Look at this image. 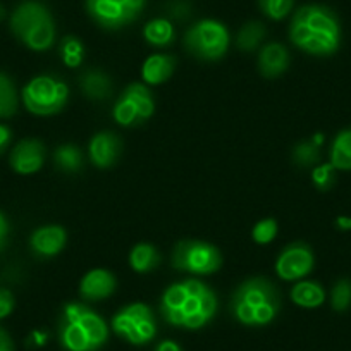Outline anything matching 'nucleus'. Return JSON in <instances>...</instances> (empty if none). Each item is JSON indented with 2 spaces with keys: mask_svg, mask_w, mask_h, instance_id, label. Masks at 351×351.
Wrapping results in <instances>:
<instances>
[{
  "mask_svg": "<svg viewBox=\"0 0 351 351\" xmlns=\"http://www.w3.org/2000/svg\"><path fill=\"white\" fill-rule=\"evenodd\" d=\"M217 310L214 291L197 279L178 282L165 289L162 296V317L171 326L184 329H200Z\"/></svg>",
  "mask_w": 351,
  "mask_h": 351,
  "instance_id": "nucleus-1",
  "label": "nucleus"
},
{
  "mask_svg": "<svg viewBox=\"0 0 351 351\" xmlns=\"http://www.w3.org/2000/svg\"><path fill=\"white\" fill-rule=\"evenodd\" d=\"M293 43L312 56H332L341 43L337 16L324 5H305L291 23Z\"/></svg>",
  "mask_w": 351,
  "mask_h": 351,
  "instance_id": "nucleus-2",
  "label": "nucleus"
},
{
  "mask_svg": "<svg viewBox=\"0 0 351 351\" xmlns=\"http://www.w3.org/2000/svg\"><path fill=\"white\" fill-rule=\"evenodd\" d=\"M231 310L245 326H265L278 313L279 293L267 279H250L234 293Z\"/></svg>",
  "mask_w": 351,
  "mask_h": 351,
  "instance_id": "nucleus-3",
  "label": "nucleus"
},
{
  "mask_svg": "<svg viewBox=\"0 0 351 351\" xmlns=\"http://www.w3.org/2000/svg\"><path fill=\"white\" fill-rule=\"evenodd\" d=\"M11 29L28 49L36 52L50 49L56 38L52 16L36 2H26L16 9L11 18Z\"/></svg>",
  "mask_w": 351,
  "mask_h": 351,
  "instance_id": "nucleus-4",
  "label": "nucleus"
},
{
  "mask_svg": "<svg viewBox=\"0 0 351 351\" xmlns=\"http://www.w3.org/2000/svg\"><path fill=\"white\" fill-rule=\"evenodd\" d=\"M172 267L195 276L214 274L221 267V252L214 245L197 239H186L176 245L172 252Z\"/></svg>",
  "mask_w": 351,
  "mask_h": 351,
  "instance_id": "nucleus-5",
  "label": "nucleus"
},
{
  "mask_svg": "<svg viewBox=\"0 0 351 351\" xmlns=\"http://www.w3.org/2000/svg\"><path fill=\"white\" fill-rule=\"evenodd\" d=\"M69 97L66 83L52 76H36L23 90V100L29 112L36 116L57 114Z\"/></svg>",
  "mask_w": 351,
  "mask_h": 351,
  "instance_id": "nucleus-6",
  "label": "nucleus"
},
{
  "mask_svg": "<svg viewBox=\"0 0 351 351\" xmlns=\"http://www.w3.org/2000/svg\"><path fill=\"white\" fill-rule=\"evenodd\" d=\"M184 45L198 59L217 60L228 50L229 33L221 23L205 19L188 29Z\"/></svg>",
  "mask_w": 351,
  "mask_h": 351,
  "instance_id": "nucleus-7",
  "label": "nucleus"
},
{
  "mask_svg": "<svg viewBox=\"0 0 351 351\" xmlns=\"http://www.w3.org/2000/svg\"><path fill=\"white\" fill-rule=\"evenodd\" d=\"M112 327L116 334L133 344L148 343L157 332L154 313L143 303H133L117 312L112 319Z\"/></svg>",
  "mask_w": 351,
  "mask_h": 351,
  "instance_id": "nucleus-8",
  "label": "nucleus"
},
{
  "mask_svg": "<svg viewBox=\"0 0 351 351\" xmlns=\"http://www.w3.org/2000/svg\"><path fill=\"white\" fill-rule=\"evenodd\" d=\"M155 102L152 92L145 84L133 83L124 90L123 97L114 107V119L121 126H133L143 123L154 114Z\"/></svg>",
  "mask_w": 351,
  "mask_h": 351,
  "instance_id": "nucleus-9",
  "label": "nucleus"
},
{
  "mask_svg": "<svg viewBox=\"0 0 351 351\" xmlns=\"http://www.w3.org/2000/svg\"><path fill=\"white\" fill-rule=\"evenodd\" d=\"M145 5V0H88L90 16L100 26L117 29L138 18Z\"/></svg>",
  "mask_w": 351,
  "mask_h": 351,
  "instance_id": "nucleus-10",
  "label": "nucleus"
},
{
  "mask_svg": "<svg viewBox=\"0 0 351 351\" xmlns=\"http://www.w3.org/2000/svg\"><path fill=\"white\" fill-rule=\"evenodd\" d=\"M315 265L313 252L306 243H293L282 250L276 262V272L285 281H296L312 272Z\"/></svg>",
  "mask_w": 351,
  "mask_h": 351,
  "instance_id": "nucleus-11",
  "label": "nucleus"
},
{
  "mask_svg": "<svg viewBox=\"0 0 351 351\" xmlns=\"http://www.w3.org/2000/svg\"><path fill=\"white\" fill-rule=\"evenodd\" d=\"M64 319L77 324V326L90 336V339L95 344L97 350L106 344L107 336H109L107 324L104 322L102 317L97 315V313L93 312V310L88 308V306L80 305V303H69V305L64 308Z\"/></svg>",
  "mask_w": 351,
  "mask_h": 351,
  "instance_id": "nucleus-12",
  "label": "nucleus"
},
{
  "mask_svg": "<svg viewBox=\"0 0 351 351\" xmlns=\"http://www.w3.org/2000/svg\"><path fill=\"white\" fill-rule=\"evenodd\" d=\"M45 160V147L38 140L19 141L11 152V167L18 174H33L40 171Z\"/></svg>",
  "mask_w": 351,
  "mask_h": 351,
  "instance_id": "nucleus-13",
  "label": "nucleus"
},
{
  "mask_svg": "<svg viewBox=\"0 0 351 351\" xmlns=\"http://www.w3.org/2000/svg\"><path fill=\"white\" fill-rule=\"evenodd\" d=\"M66 231L60 226H45L36 229L29 239V248L38 258H52L66 246Z\"/></svg>",
  "mask_w": 351,
  "mask_h": 351,
  "instance_id": "nucleus-14",
  "label": "nucleus"
},
{
  "mask_svg": "<svg viewBox=\"0 0 351 351\" xmlns=\"http://www.w3.org/2000/svg\"><path fill=\"white\" fill-rule=\"evenodd\" d=\"M116 289V279L109 271L104 269H95L90 271L83 278L80 285V293L88 302H100L110 296Z\"/></svg>",
  "mask_w": 351,
  "mask_h": 351,
  "instance_id": "nucleus-15",
  "label": "nucleus"
},
{
  "mask_svg": "<svg viewBox=\"0 0 351 351\" xmlns=\"http://www.w3.org/2000/svg\"><path fill=\"white\" fill-rule=\"evenodd\" d=\"M88 150L97 167H110L121 155V140L114 133H99L92 138Z\"/></svg>",
  "mask_w": 351,
  "mask_h": 351,
  "instance_id": "nucleus-16",
  "label": "nucleus"
},
{
  "mask_svg": "<svg viewBox=\"0 0 351 351\" xmlns=\"http://www.w3.org/2000/svg\"><path fill=\"white\" fill-rule=\"evenodd\" d=\"M289 53L281 43H269L262 49L258 57V69L262 76L278 77L288 69Z\"/></svg>",
  "mask_w": 351,
  "mask_h": 351,
  "instance_id": "nucleus-17",
  "label": "nucleus"
},
{
  "mask_svg": "<svg viewBox=\"0 0 351 351\" xmlns=\"http://www.w3.org/2000/svg\"><path fill=\"white\" fill-rule=\"evenodd\" d=\"M176 69V59L171 56H164V53H155L150 56L143 64V80L148 84H160L167 81L172 76Z\"/></svg>",
  "mask_w": 351,
  "mask_h": 351,
  "instance_id": "nucleus-18",
  "label": "nucleus"
},
{
  "mask_svg": "<svg viewBox=\"0 0 351 351\" xmlns=\"http://www.w3.org/2000/svg\"><path fill=\"white\" fill-rule=\"evenodd\" d=\"M81 90L92 100H106L112 93V81L102 71H86L81 76Z\"/></svg>",
  "mask_w": 351,
  "mask_h": 351,
  "instance_id": "nucleus-19",
  "label": "nucleus"
},
{
  "mask_svg": "<svg viewBox=\"0 0 351 351\" xmlns=\"http://www.w3.org/2000/svg\"><path fill=\"white\" fill-rule=\"evenodd\" d=\"M291 300L303 308H317L326 302V291L319 282H298L291 289Z\"/></svg>",
  "mask_w": 351,
  "mask_h": 351,
  "instance_id": "nucleus-20",
  "label": "nucleus"
},
{
  "mask_svg": "<svg viewBox=\"0 0 351 351\" xmlns=\"http://www.w3.org/2000/svg\"><path fill=\"white\" fill-rule=\"evenodd\" d=\"M330 165L336 171H351V128L339 131L330 145Z\"/></svg>",
  "mask_w": 351,
  "mask_h": 351,
  "instance_id": "nucleus-21",
  "label": "nucleus"
},
{
  "mask_svg": "<svg viewBox=\"0 0 351 351\" xmlns=\"http://www.w3.org/2000/svg\"><path fill=\"white\" fill-rule=\"evenodd\" d=\"M158 262H160V256H158L157 250L152 245H148V243H140L130 253L131 269L140 272V274L154 271L158 265Z\"/></svg>",
  "mask_w": 351,
  "mask_h": 351,
  "instance_id": "nucleus-22",
  "label": "nucleus"
},
{
  "mask_svg": "<svg viewBox=\"0 0 351 351\" xmlns=\"http://www.w3.org/2000/svg\"><path fill=\"white\" fill-rule=\"evenodd\" d=\"M324 143V134L317 133L312 140L302 141L293 150V160L300 167H312L320 160V147Z\"/></svg>",
  "mask_w": 351,
  "mask_h": 351,
  "instance_id": "nucleus-23",
  "label": "nucleus"
},
{
  "mask_svg": "<svg viewBox=\"0 0 351 351\" xmlns=\"http://www.w3.org/2000/svg\"><path fill=\"white\" fill-rule=\"evenodd\" d=\"M53 160L60 171L71 172V174L83 167V154L76 145H60L53 154Z\"/></svg>",
  "mask_w": 351,
  "mask_h": 351,
  "instance_id": "nucleus-24",
  "label": "nucleus"
},
{
  "mask_svg": "<svg viewBox=\"0 0 351 351\" xmlns=\"http://www.w3.org/2000/svg\"><path fill=\"white\" fill-rule=\"evenodd\" d=\"M145 40L155 47H165L174 40V28L167 19H154L145 26Z\"/></svg>",
  "mask_w": 351,
  "mask_h": 351,
  "instance_id": "nucleus-25",
  "label": "nucleus"
},
{
  "mask_svg": "<svg viewBox=\"0 0 351 351\" xmlns=\"http://www.w3.org/2000/svg\"><path fill=\"white\" fill-rule=\"evenodd\" d=\"M18 110V93L8 74L0 73V117H11Z\"/></svg>",
  "mask_w": 351,
  "mask_h": 351,
  "instance_id": "nucleus-26",
  "label": "nucleus"
},
{
  "mask_svg": "<svg viewBox=\"0 0 351 351\" xmlns=\"http://www.w3.org/2000/svg\"><path fill=\"white\" fill-rule=\"evenodd\" d=\"M263 36H265V28L260 23H248V25L243 26L238 33V49L243 52H253V50L258 49V45L262 43Z\"/></svg>",
  "mask_w": 351,
  "mask_h": 351,
  "instance_id": "nucleus-27",
  "label": "nucleus"
},
{
  "mask_svg": "<svg viewBox=\"0 0 351 351\" xmlns=\"http://www.w3.org/2000/svg\"><path fill=\"white\" fill-rule=\"evenodd\" d=\"M330 306L336 312H346L351 306V281L339 279L330 289Z\"/></svg>",
  "mask_w": 351,
  "mask_h": 351,
  "instance_id": "nucleus-28",
  "label": "nucleus"
},
{
  "mask_svg": "<svg viewBox=\"0 0 351 351\" xmlns=\"http://www.w3.org/2000/svg\"><path fill=\"white\" fill-rule=\"evenodd\" d=\"M60 57H62L64 64L69 67H77L83 60V45L74 36H67L60 43Z\"/></svg>",
  "mask_w": 351,
  "mask_h": 351,
  "instance_id": "nucleus-29",
  "label": "nucleus"
},
{
  "mask_svg": "<svg viewBox=\"0 0 351 351\" xmlns=\"http://www.w3.org/2000/svg\"><path fill=\"white\" fill-rule=\"evenodd\" d=\"M312 181L317 190L329 191L336 184V169L329 164L317 165L312 172Z\"/></svg>",
  "mask_w": 351,
  "mask_h": 351,
  "instance_id": "nucleus-30",
  "label": "nucleus"
},
{
  "mask_svg": "<svg viewBox=\"0 0 351 351\" xmlns=\"http://www.w3.org/2000/svg\"><path fill=\"white\" fill-rule=\"evenodd\" d=\"M260 9L263 11V14H267L271 19H279L286 18L289 11L293 8V0H258Z\"/></svg>",
  "mask_w": 351,
  "mask_h": 351,
  "instance_id": "nucleus-31",
  "label": "nucleus"
},
{
  "mask_svg": "<svg viewBox=\"0 0 351 351\" xmlns=\"http://www.w3.org/2000/svg\"><path fill=\"white\" fill-rule=\"evenodd\" d=\"M276 234H278V222L274 219H263L258 224H255L252 231L253 241L258 245H269L276 238Z\"/></svg>",
  "mask_w": 351,
  "mask_h": 351,
  "instance_id": "nucleus-32",
  "label": "nucleus"
},
{
  "mask_svg": "<svg viewBox=\"0 0 351 351\" xmlns=\"http://www.w3.org/2000/svg\"><path fill=\"white\" fill-rule=\"evenodd\" d=\"M12 310H14V296L9 289L0 288V319L11 315Z\"/></svg>",
  "mask_w": 351,
  "mask_h": 351,
  "instance_id": "nucleus-33",
  "label": "nucleus"
},
{
  "mask_svg": "<svg viewBox=\"0 0 351 351\" xmlns=\"http://www.w3.org/2000/svg\"><path fill=\"white\" fill-rule=\"evenodd\" d=\"M9 239V222L5 219V215L0 212V252L5 248Z\"/></svg>",
  "mask_w": 351,
  "mask_h": 351,
  "instance_id": "nucleus-34",
  "label": "nucleus"
},
{
  "mask_svg": "<svg viewBox=\"0 0 351 351\" xmlns=\"http://www.w3.org/2000/svg\"><path fill=\"white\" fill-rule=\"evenodd\" d=\"M11 138H12L11 130H9L8 126H4V124H0V155L4 154L5 148L9 147V143H11Z\"/></svg>",
  "mask_w": 351,
  "mask_h": 351,
  "instance_id": "nucleus-35",
  "label": "nucleus"
},
{
  "mask_svg": "<svg viewBox=\"0 0 351 351\" xmlns=\"http://www.w3.org/2000/svg\"><path fill=\"white\" fill-rule=\"evenodd\" d=\"M0 351H14V343H12L11 336L2 327H0Z\"/></svg>",
  "mask_w": 351,
  "mask_h": 351,
  "instance_id": "nucleus-36",
  "label": "nucleus"
},
{
  "mask_svg": "<svg viewBox=\"0 0 351 351\" xmlns=\"http://www.w3.org/2000/svg\"><path fill=\"white\" fill-rule=\"evenodd\" d=\"M188 5L186 4H180V2H174V4H172V11H171V14L174 16V18H180V19H183L184 16H188Z\"/></svg>",
  "mask_w": 351,
  "mask_h": 351,
  "instance_id": "nucleus-37",
  "label": "nucleus"
},
{
  "mask_svg": "<svg viewBox=\"0 0 351 351\" xmlns=\"http://www.w3.org/2000/svg\"><path fill=\"white\" fill-rule=\"evenodd\" d=\"M155 351H181V348H180V344H176L174 341L167 339V341H162Z\"/></svg>",
  "mask_w": 351,
  "mask_h": 351,
  "instance_id": "nucleus-38",
  "label": "nucleus"
},
{
  "mask_svg": "<svg viewBox=\"0 0 351 351\" xmlns=\"http://www.w3.org/2000/svg\"><path fill=\"white\" fill-rule=\"evenodd\" d=\"M336 226L343 231H351V217H337Z\"/></svg>",
  "mask_w": 351,
  "mask_h": 351,
  "instance_id": "nucleus-39",
  "label": "nucleus"
},
{
  "mask_svg": "<svg viewBox=\"0 0 351 351\" xmlns=\"http://www.w3.org/2000/svg\"><path fill=\"white\" fill-rule=\"evenodd\" d=\"M33 339H35V344L36 346H42L43 343L47 341V334H42V332H33Z\"/></svg>",
  "mask_w": 351,
  "mask_h": 351,
  "instance_id": "nucleus-40",
  "label": "nucleus"
},
{
  "mask_svg": "<svg viewBox=\"0 0 351 351\" xmlns=\"http://www.w3.org/2000/svg\"><path fill=\"white\" fill-rule=\"evenodd\" d=\"M2 16H4V11H2V8H0V18H2Z\"/></svg>",
  "mask_w": 351,
  "mask_h": 351,
  "instance_id": "nucleus-41",
  "label": "nucleus"
}]
</instances>
